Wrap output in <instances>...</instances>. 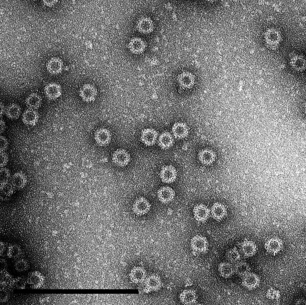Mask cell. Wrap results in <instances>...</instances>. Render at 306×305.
Masks as SVG:
<instances>
[{"instance_id": "cell-1", "label": "cell", "mask_w": 306, "mask_h": 305, "mask_svg": "<svg viewBox=\"0 0 306 305\" xmlns=\"http://www.w3.org/2000/svg\"><path fill=\"white\" fill-rule=\"evenodd\" d=\"M190 246L195 255H200L206 252L208 248V242L206 238L201 235L193 237L190 241Z\"/></svg>"}, {"instance_id": "cell-2", "label": "cell", "mask_w": 306, "mask_h": 305, "mask_svg": "<svg viewBox=\"0 0 306 305\" xmlns=\"http://www.w3.org/2000/svg\"><path fill=\"white\" fill-rule=\"evenodd\" d=\"M97 94L96 88L89 83L84 84L79 91L80 96L84 101L87 102L93 101L96 99Z\"/></svg>"}, {"instance_id": "cell-3", "label": "cell", "mask_w": 306, "mask_h": 305, "mask_svg": "<svg viewBox=\"0 0 306 305\" xmlns=\"http://www.w3.org/2000/svg\"><path fill=\"white\" fill-rule=\"evenodd\" d=\"M62 91L61 85L55 82L48 83L44 88L46 96L50 100H55L60 97L62 95Z\"/></svg>"}, {"instance_id": "cell-4", "label": "cell", "mask_w": 306, "mask_h": 305, "mask_svg": "<svg viewBox=\"0 0 306 305\" xmlns=\"http://www.w3.org/2000/svg\"><path fill=\"white\" fill-rule=\"evenodd\" d=\"M161 180L164 183H171L173 182L177 177L175 168L172 165H167L161 169L160 174Z\"/></svg>"}, {"instance_id": "cell-5", "label": "cell", "mask_w": 306, "mask_h": 305, "mask_svg": "<svg viewBox=\"0 0 306 305\" xmlns=\"http://www.w3.org/2000/svg\"><path fill=\"white\" fill-rule=\"evenodd\" d=\"M259 277L255 274L250 272L242 277V283L245 288L252 290L256 289L259 285Z\"/></svg>"}, {"instance_id": "cell-6", "label": "cell", "mask_w": 306, "mask_h": 305, "mask_svg": "<svg viewBox=\"0 0 306 305\" xmlns=\"http://www.w3.org/2000/svg\"><path fill=\"white\" fill-rule=\"evenodd\" d=\"M39 117V113L36 110L28 108L23 113L22 120L25 125L33 126L36 124Z\"/></svg>"}, {"instance_id": "cell-7", "label": "cell", "mask_w": 306, "mask_h": 305, "mask_svg": "<svg viewBox=\"0 0 306 305\" xmlns=\"http://www.w3.org/2000/svg\"><path fill=\"white\" fill-rule=\"evenodd\" d=\"M193 212L194 217L196 221L204 222L209 218L210 211L206 205L200 204L195 206L193 210Z\"/></svg>"}, {"instance_id": "cell-8", "label": "cell", "mask_w": 306, "mask_h": 305, "mask_svg": "<svg viewBox=\"0 0 306 305\" xmlns=\"http://www.w3.org/2000/svg\"><path fill=\"white\" fill-rule=\"evenodd\" d=\"M158 136L157 132L152 128H147L144 130L141 135L142 142L148 146H152L156 142Z\"/></svg>"}, {"instance_id": "cell-9", "label": "cell", "mask_w": 306, "mask_h": 305, "mask_svg": "<svg viewBox=\"0 0 306 305\" xmlns=\"http://www.w3.org/2000/svg\"><path fill=\"white\" fill-rule=\"evenodd\" d=\"M210 211L212 217L218 221L224 218L227 213L225 206L220 203H215L212 206Z\"/></svg>"}, {"instance_id": "cell-10", "label": "cell", "mask_w": 306, "mask_h": 305, "mask_svg": "<svg viewBox=\"0 0 306 305\" xmlns=\"http://www.w3.org/2000/svg\"><path fill=\"white\" fill-rule=\"evenodd\" d=\"M44 282L43 276L38 271L32 272L27 280V283L30 286L35 288L41 287L43 285Z\"/></svg>"}, {"instance_id": "cell-11", "label": "cell", "mask_w": 306, "mask_h": 305, "mask_svg": "<svg viewBox=\"0 0 306 305\" xmlns=\"http://www.w3.org/2000/svg\"><path fill=\"white\" fill-rule=\"evenodd\" d=\"M151 205L149 202L145 198H140L134 203L133 210L134 212L138 215H143L150 210Z\"/></svg>"}, {"instance_id": "cell-12", "label": "cell", "mask_w": 306, "mask_h": 305, "mask_svg": "<svg viewBox=\"0 0 306 305\" xmlns=\"http://www.w3.org/2000/svg\"><path fill=\"white\" fill-rule=\"evenodd\" d=\"M175 193L174 190L169 187H164L158 192V196L162 202L166 203L171 202L174 198Z\"/></svg>"}, {"instance_id": "cell-13", "label": "cell", "mask_w": 306, "mask_h": 305, "mask_svg": "<svg viewBox=\"0 0 306 305\" xmlns=\"http://www.w3.org/2000/svg\"><path fill=\"white\" fill-rule=\"evenodd\" d=\"M283 247L281 241L277 239H272L268 241L265 245V248L269 254L276 255L282 250Z\"/></svg>"}, {"instance_id": "cell-14", "label": "cell", "mask_w": 306, "mask_h": 305, "mask_svg": "<svg viewBox=\"0 0 306 305\" xmlns=\"http://www.w3.org/2000/svg\"><path fill=\"white\" fill-rule=\"evenodd\" d=\"M174 139L172 134L169 132L162 133L159 136L158 143L159 146L162 149H167L173 145Z\"/></svg>"}, {"instance_id": "cell-15", "label": "cell", "mask_w": 306, "mask_h": 305, "mask_svg": "<svg viewBox=\"0 0 306 305\" xmlns=\"http://www.w3.org/2000/svg\"><path fill=\"white\" fill-rule=\"evenodd\" d=\"M257 250L256 245L250 241H244L241 245V252L246 257H251L254 255L257 252Z\"/></svg>"}, {"instance_id": "cell-16", "label": "cell", "mask_w": 306, "mask_h": 305, "mask_svg": "<svg viewBox=\"0 0 306 305\" xmlns=\"http://www.w3.org/2000/svg\"><path fill=\"white\" fill-rule=\"evenodd\" d=\"M42 100L41 96L36 93L30 94L25 101L26 106L28 108L37 109L41 106Z\"/></svg>"}, {"instance_id": "cell-17", "label": "cell", "mask_w": 306, "mask_h": 305, "mask_svg": "<svg viewBox=\"0 0 306 305\" xmlns=\"http://www.w3.org/2000/svg\"><path fill=\"white\" fill-rule=\"evenodd\" d=\"M220 275L225 278L230 277L235 273L234 265L230 262H222L218 267Z\"/></svg>"}, {"instance_id": "cell-18", "label": "cell", "mask_w": 306, "mask_h": 305, "mask_svg": "<svg viewBox=\"0 0 306 305\" xmlns=\"http://www.w3.org/2000/svg\"><path fill=\"white\" fill-rule=\"evenodd\" d=\"M146 274L145 270L141 267H136L131 272L130 277L134 283H139L144 282L146 279Z\"/></svg>"}, {"instance_id": "cell-19", "label": "cell", "mask_w": 306, "mask_h": 305, "mask_svg": "<svg viewBox=\"0 0 306 305\" xmlns=\"http://www.w3.org/2000/svg\"><path fill=\"white\" fill-rule=\"evenodd\" d=\"M180 298L181 302L185 304H192L196 302L197 296L193 290L187 289L183 291L180 294Z\"/></svg>"}, {"instance_id": "cell-20", "label": "cell", "mask_w": 306, "mask_h": 305, "mask_svg": "<svg viewBox=\"0 0 306 305\" xmlns=\"http://www.w3.org/2000/svg\"><path fill=\"white\" fill-rule=\"evenodd\" d=\"M5 113L8 118L11 120L17 119L21 115V109L17 104L12 103L6 108Z\"/></svg>"}, {"instance_id": "cell-21", "label": "cell", "mask_w": 306, "mask_h": 305, "mask_svg": "<svg viewBox=\"0 0 306 305\" xmlns=\"http://www.w3.org/2000/svg\"><path fill=\"white\" fill-rule=\"evenodd\" d=\"M146 289L148 291H155L158 289L160 286V281L159 277L153 276L145 280Z\"/></svg>"}, {"instance_id": "cell-22", "label": "cell", "mask_w": 306, "mask_h": 305, "mask_svg": "<svg viewBox=\"0 0 306 305\" xmlns=\"http://www.w3.org/2000/svg\"><path fill=\"white\" fill-rule=\"evenodd\" d=\"M62 62L58 60H54L49 62L47 64V69L48 72L53 75L60 73L62 69Z\"/></svg>"}, {"instance_id": "cell-23", "label": "cell", "mask_w": 306, "mask_h": 305, "mask_svg": "<svg viewBox=\"0 0 306 305\" xmlns=\"http://www.w3.org/2000/svg\"><path fill=\"white\" fill-rule=\"evenodd\" d=\"M11 181L12 185L15 187L21 188L25 185L27 179L25 174L23 173L18 172L15 173L12 176Z\"/></svg>"}, {"instance_id": "cell-24", "label": "cell", "mask_w": 306, "mask_h": 305, "mask_svg": "<svg viewBox=\"0 0 306 305\" xmlns=\"http://www.w3.org/2000/svg\"><path fill=\"white\" fill-rule=\"evenodd\" d=\"M234 267L235 273L242 277L250 272L249 266L245 261H239L235 264Z\"/></svg>"}, {"instance_id": "cell-25", "label": "cell", "mask_w": 306, "mask_h": 305, "mask_svg": "<svg viewBox=\"0 0 306 305\" xmlns=\"http://www.w3.org/2000/svg\"><path fill=\"white\" fill-rule=\"evenodd\" d=\"M227 259L229 262L235 264L240 261L241 255L236 248H233L229 250L226 255Z\"/></svg>"}, {"instance_id": "cell-26", "label": "cell", "mask_w": 306, "mask_h": 305, "mask_svg": "<svg viewBox=\"0 0 306 305\" xmlns=\"http://www.w3.org/2000/svg\"><path fill=\"white\" fill-rule=\"evenodd\" d=\"M172 132L174 136L177 138H181L186 135V131L185 127L181 124H176L172 128Z\"/></svg>"}, {"instance_id": "cell-27", "label": "cell", "mask_w": 306, "mask_h": 305, "mask_svg": "<svg viewBox=\"0 0 306 305\" xmlns=\"http://www.w3.org/2000/svg\"><path fill=\"white\" fill-rule=\"evenodd\" d=\"M22 251L20 247L16 245H12L8 248L7 255L8 257L13 259H17L21 255Z\"/></svg>"}, {"instance_id": "cell-28", "label": "cell", "mask_w": 306, "mask_h": 305, "mask_svg": "<svg viewBox=\"0 0 306 305\" xmlns=\"http://www.w3.org/2000/svg\"><path fill=\"white\" fill-rule=\"evenodd\" d=\"M10 172L9 169L5 167L0 168V179L1 185L6 184L11 179Z\"/></svg>"}, {"instance_id": "cell-29", "label": "cell", "mask_w": 306, "mask_h": 305, "mask_svg": "<svg viewBox=\"0 0 306 305\" xmlns=\"http://www.w3.org/2000/svg\"><path fill=\"white\" fill-rule=\"evenodd\" d=\"M15 268L17 271L19 272H22L27 270L29 268L27 262L23 259L18 260L15 263Z\"/></svg>"}, {"instance_id": "cell-30", "label": "cell", "mask_w": 306, "mask_h": 305, "mask_svg": "<svg viewBox=\"0 0 306 305\" xmlns=\"http://www.w3.org/2000/svg\"><path fill=\"white\" fill-rule=\"evenodd\" d=\"M266 296L267 298L271 300L278 299L280 296L279 291L273 288L268 290Z\"/></svg>"}, {"instance_id": "cell-31", "label": "cell", "mask_w": 306, "mask_h": 305, "mask_svg": "<svg viewBox=\"0 0 306 305\" xmlns=\"http://www.w3.org/2000/svg\"><path fill=\"white\" fill-rule=\"evenodd\" d=\"M0 167H3L7 164L8 157L5 151H0Z\"/></svg>"}, {"instance_id": "cell-32", "label": "cell", "mask_w": 306, "mask_h": 305, "mask_svg": "<svg viewBox=\"0 0 306 305\" xmlns=\"http://www.w3.org/2000/svg\"><path fill=\"white\" fill-rule=\"evenodd\" d=\"M0 151H5L8 146V142L7 138L4 136H0Z\"/></svg>"}, {"instance_id": "cell-33", "label": "cell", "mask_w": 306, "mask_h": 305, "mask_svg": "<svg viewBox=\"0 0 306 305\" xmlns=\"http://www.w3.org/2000/svg\"><path fill=\"white\" fill-rule=\"evenodd\" d=\"M5 129V124L4 120L1 119L0 120V133L3 132Z\"/></svg>"}, {"instance_id": "cell-34", "label": "cell", "mask_w": 306, "mask_h": 305, "mask_svg": "<svg viewBox=\"0 0 306 305\" xmlns=\"http://www.w3.org/2000/svg\"><path fill=\"white\" fill-rule=\"evenodd\" d=\"M6 109L4 104L2 102H0V117H2L5 113Z\"/></svg>"}]
</instances>
